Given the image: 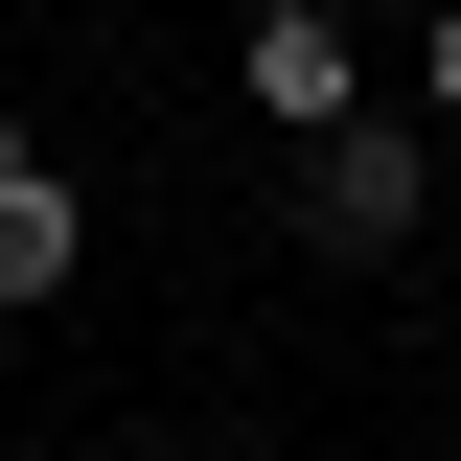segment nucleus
Instances as JSON below:
<instances>
[{
  "label": "nucleus",
  "instance_id": "4",
  "mask_svg": "<svg viewBox=\"0 0 461 461\" xmlns=\"http://www.w3.org/2000/svg\"><path fill=\"white\" fill-rule=\"evenodd\" d=\"M415 93H438V115H461V0H438V47H415Z\"/></svg>",
  "mask_w": 461,
  "mask_h": 461
},
{
  "label": "nucleus",
  "instance_id": "1",
  "mask_svg": "<svg viewBox=\"0 0 461 461\" xmlns=\"http://www.w3.org/2000/svg\"><path fill=\"white\" fill-rule=\"evenodd\" d=\"M300 208H323V254H393V230H415V115H346Z\"/></svg>",
  "mask_w": 461,
  "mask_h": 461
},
{
  "label": "nucleus",
  "instance_id": "2",
  "mask_svg": "<svg viewBox=\"0 0 461 461\" xmlns=\"http://www.w3.org/2000/svg\"><path fill=\"white\" fill-rule=\"evenodd\" d=\"M346 93H369V69H346V23H323V0H254V115L346 139Z\"/></svg>",
  "mask_w": 461,
  "mask_h": 461
},
{
  "label": "nucleus",
  "instance_id": "3",
  "mask_svg": "<svg viewBox=\"0 0 461 461\" xmlns=\"http://www.w3.org/2000/svg\"><path fill=\"white\" fill-rule=\"evenodd\" d=\"M69 254H93V208L23 162V185H0V300H69Z\"/></svg>",
  "mask_w": 461,
  "mask_h": 461
},
{
  "label": "nucleus",
  "instance_id": "5",
  "mask_svg": "<svg viewBox=\"0 0 461 461\" xmlns=\"http://www.w3.org/2000/svg\"><path fill=\"white\" fill-rule=\"evenodd\" d=\"M0 185H23V115H0Z\"/></svg>",
  "mask_w": 461,
  "mask_h": 461
}]
</instances>
